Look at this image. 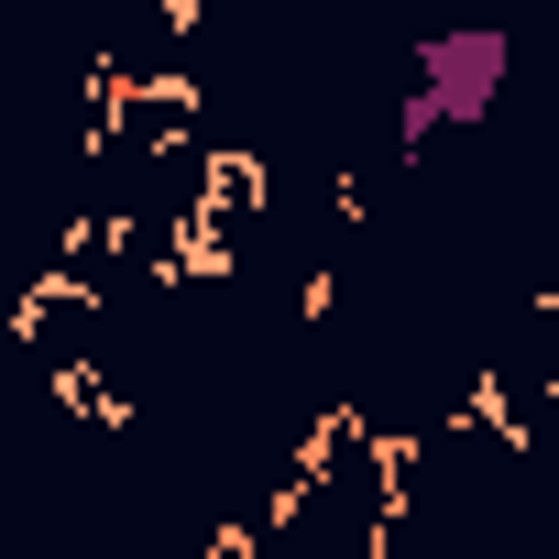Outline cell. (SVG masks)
Returning a JSON list of instances; mask_svg holds the SVG:
<instances>
[{
  "label": "cell",
  "mask_w": 559,
  "mask_h": 559,
  "mask_svg": "<svg viewBox=\"0 0 559 559\" xmlns=\"http://www.w3.org/2000/svg\"><path fill=\"white\" fill-rule=\"evenodd\" d=\"M493 78H504V34H439L428 45V99L450 110V121H483V99H493Z\"/></svg>",
  "instance_id": "cell-1"
}]
</instances>
